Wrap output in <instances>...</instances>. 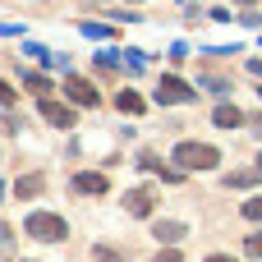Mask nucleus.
Listing matches in <instances>:
<instances>
[{"label": "nucleus", "mask_w": 262, "mask_h": 262, "mask_svg": "<svg viewBox=\"0 0 262 262\" xmlns=\"http://www.w3.org/2000/svg\"><path fill=\"white\" fill-rule=\"evenodd\" d=\"M175 166L189 175V170H216L221 166V147L212 143H180L175 147Z\"/></svg>", "instance_id": "1"}, {"label": "nucleus", "mask_w": 262, "mask_h": 262, "mask_svg": "<svg viewBox=\"0 0 262 262\" xmlns=\"http://www.w3.org/2000/svg\"><path fill=\"white\" fill-rule=\"evenodd\" d=\"M23 230H28L32 239H41V244H64V239H69V226H64V216H55V212H28Z\"/></svg>", "instance_id": "2"}, {"label": "nucleus", "mask_w": 262, "mask_h": 262, "mask_svg": "<svg viewBox=\"0 0 262 262\" xmlns=\"http://www.w3.org/2000/svg\"><path fill=\"white\" fill-rule=\"evenodd\" d=\"M157 101H161V106H184V101H193V88H189L180 74H161V83H157Z\"/></svg>", "instance_id": "3"}, {"label": "nucleus", "mask_w": 262, "mask_h": 262, "mask_svg": "<svg viewBox=\"0 0 262 262\" xmlns=\"http://www.w3.org/2000/svg\"><path fill=\"white\" fill-rule=\"evenodd\" d=\"M64 92H69V101H78L83 111H92V106H101V92L88 83V78H78V74H69L64 78Z\"/></svg>", "instance_id": "4"}, {"label": "nucleus", "mask_w": 262, "mask_h": 262, "mask_svg": "<svg viewBox=\"0 0 262 262\" xmlns=\"http://www.w3.org/2000/svg\"><path fill=\"white\" fill-rule=\"evenodd\" d=\"M69 189H74V193L97 198V193H106V189H111V180H106V175H97V170H78V175L69 180Z\"/></svg>", "instance_id": "5"}, {"label": "nucleus", "mask_w": 262, "mask_h": 262, "mask_svg": "<svg viewBox=\"0 0 262 262\" xmlns=\"http://www.w3.org/2000/svg\"><path fill=\"white\" fill-rule=\"evenodd\" d=\"M124 212L129 216H152L157 212V193L152 189H129L124 193Z\"/></svg>", "instance_id": "6"}, {"label": "nucleus", "mask_w": 262, "mask_h": 262, "mask_svg": "<svg viewBox=\"0 0 262 262\" xmlns=\"http://www.w3.org/2000/svg\"><path fill=\"white\" fill-rule=\"evenodd\" d=\"M37 111H41L55 129H69V124H74V111H69V106H60V101H51V97H37Z\"/></svg>", "instance_id": "7"}, {"label": "nucleus", "mask_w": 262, "mask_h": 262, "mask_svg": "<svg viewBox=\"0 0 262 262\" xmlns=\"http://www.w3.org/2000/svg\"><path fill=\"white\" fill-rule=\"evenodd\" d=\"M212 124H216V129H239V124H244V111L230 106V101H221V106L212 111Z\"/></svg>", "instance_id": "8"}, {"label": "nucleus", "mask_w": 262, "mask_h": 262, "mask_svg": "<svg viewBox=\"0 0 262 262\" xmlns=\"http://www.w3.org/2000/svg\"><path fill=\"white\" fill-rule=\"evenodd\" d=\"M138 166H143V170H152V175H161L166 184H180V180H184V170H180V166L170 170V166H161V161H157L152 152H143V157H138Z\"/></svg>", "instance_id": "9"}, {"label": "nucleus", "mask_w": 262, "mask_h": 262, "mask_svg": "<svg viewBox=\"0 0 262 262\" xmlns=\"http://www.w3.org/2000/svg\"><path fill=\"white\" fill-rule=\"evenodd\" d=\"M152 235H157L161 244H180V239H184V221H157Z\"/></svg>", "instance_id": "10"}, {"label": "nucleus", "mask_w": 262, "mask_h": 262, "mask_svg": "<svg viewBox=\"0 0 262 262\" xmlns=\"http://www.w3.org/2000/svg\"><path fill=\"white\" fill-rule=\"evenodd\" d=\"M115 106H120V111H124V115H143V111H147V101H143V97H138V92H129V88H124V92H120V97H115Z\"/></svg>", "instance_id": "11"}, {"label": "nucleus", "mask_w": 262, "mask_h": 262, "mask_svg": "<svg viewBox=\"0 0 262 262\" xmlns=\"http://www.w3.org/2000/svg\"><path fill=\"white\" fill-rule=\"evenodd\" d=\"M41 189H46V180H41V175H23V180L14 184V193H18V198H37Z\"/></svg>", "instance_id": "12"}, {"label": "nucleus", "mask_w": 262, "mask_h": 262, "mask_svg": "<svg viewBox=\"0 0 262 262\" xmlns=\"http://www.w3.org/2000/svg\"><path fill=\"white\" fill-rule=\"evenodd\" d=\"M23 83H28L32 97H51V78L46 74H23Z\"/></svg>", "instance_id": "13"}, {"label": "nucleus", "mask_w": 262, "mask_h": 262, "mask_svg": "<svg viewBox=\"0 0 262 262\" xmlns=\"http://www.w3.org/2000/svg\"><path fill=\"white\" fill-rule=\"evenodd\" d=\"M262 175L258 170H239V175H226V189H249V184H258Z\"/></svg>", "instance_id": "14"}, {"label": "nucleus", "mask_w": 262, "mask_h": 262, "mask_svg": "<svg viewBox=\"0 0 262 262\" xmlns=\"http://www.w3.org/2000/svg\"><path fill=\"white\" fill-rule=\"evenodd\" d=\"M92 253H97V262H124V253H120V249H111V244H97Z\"/></svg>", "instance_id": "15"}, {"label": "nucleus", "mask_w": 262, "mask_h": 262, "mask_svg": "<svg viewBox=\"0 0 262 262\" xmlns=\"http://www.w3.org/2000/svg\"><path fill=\"white\" fill-rule=\"evenodd\" d=\"M244 253H249V258H262V230H253V235L244 239Z\"/></svg>", "instance_id": "16"}, {"label": "nucleus", "mask_w": 262, "mask_h": 262, "mask_svg": "<svg viewBox=\"0 0 262 262\" xmlns=\"http://www.w3.org/2000/svg\"><path fill=\"white\" fill-rule=\"evenodd\" d=\"M244 216H249V221H258V226H262V198H249V203H244Z\"/></svg>", "instance_id": "17"}, {"label": "nucleus", "mask_w": 262, "mask_h": 262, "mask_svg": "<svg viewBox=\"0 0 262 262\" xmlns=\"http://www.w3.org/2000/svg\"><path fill=\"white\" fill-rule=\"evenodd\" d=\"M152 262H184V253H180V249H170V244H166V249H161V253H157V258Z\"/></svg>", "instance_id": "18"}, {"label": "nucleus", "mask_w": 262, "mask_h": 262, "mask_svg": "<svg viewBox=\"0 0 262 262\" xmlns=\"http://www.w3.org/2000/svg\"><path fill=\"white\" fill-rule=\"evenodd\" d=\"M83 32H88V37H111V28H106V23H83Z\"/></svg>", "instance_id": "19"}, {"label": "nucleus", "mask_w": 262, "mask_h": 262, "mask_svg": "<svg viewBox=\"0 0 262 262\" xmlns=\"http://www.w3.org/2000/svg\"><path fill=\"white\" fill-rule=\"evenodd\" d=\"M115 60H120L115 51H101V55H97V69H115Z\"/></svg>", "instance_id": "20"}, {"label": "nucleus", "mask_w": 262, "mask_h": 262, "mask_svg": "<svg viewBox=\"0 0 262 262\" xmlns=\"http://www.w3.org/2000/svg\"><path fill=\"white\" fill-rule=\"evenodd\" d=\"M124 64H129V69H147V60H143V51H129V55H124Z\"/></svg>", "instance_id": "21"}, {"label": "nucleus", "mask_w": 262, "mask_h": 262, "mask_svg": "<svg viewBox=\"0 0 262 262\" xmlns=\"http://www.w3.org/2000/svg\"><path fill=\"white\" fill-rule=\"evenodd\" d=\"M0 106H14V88L9 83H0Z\"/></svg>", "instance_id": "22"}, {"label": "nucleus", "mask_w": 262, "mask_h": 262, "mask_svg": "<svg viewBox=\"0 0 262 262\" xmlns=\"http://www.w3.org/2000/svg\"><path fill=\"white\" fill-rule=\"evenodd\" d=\"M253 134H258V138H262V115H253Z\"/></svg>", "instance_id": "23"}, {"label": "nucleus", "mask_w": 262, "mask_h": 262, "mask_svg": "<svg viewBox=\"0 0 262 262\" xmlns=\"http://www.w3.org/2000/svg\"><path fill=\"white\" fill-rule=\"evenodd\" d=\"M207 262H235V258H226V253H212V258H207Z\"/></svg>", "instance_id": "24"}, {"label": "nucleus", "mask_w": 262, "mask_h": 262, "mask_svg": "<svg viewBox=\"0 0 262 262\" xmlns=\"http://www.w3.org/2000/svg\"><path fill=\"white\" fill-rule=\"evenodd\" d=\"M258 175H262V152H258Z\"/></svg>", "instance_id": "25"}, {"label": "nucleus", "mask_w": 262, "mask_h": 262, "mask_svg": "<svg viewBox=\"0 0 262 262\" xmlns=\"http://www.w3.org/2000/svg\"><path fill=\"white\" fill-rule=\"evenodd\" d=\"M239 5H253V0H239Z\"/></svg>", "instance_id": "26"}, {"label": "nucleus", "mask_w": 262, "mask_h": 262, "mask_svg": "<svg viewBox=\"0 0 262 262\" xmlns=\"http://www.w3.org/2000/svg\"><path fill=\"white\" fill-rule=\"evenodd\" d=\"M0 198H5V189H0Z\"/></svg>", "instance_id": "27"}, {"label": "nucleus", "mask_w": 262, "mask_h": 262, "mask_svg": "<svg viewBox=\"0 0 262 262\" xmlns=\"http://www.w3.org/2000/svg\"><path fill=\"white\" fill-rule=\"evenodd\" d=\"M258 97H262V88H258Z\"/></svg>", "instance_id": "28"}]
</instances>
